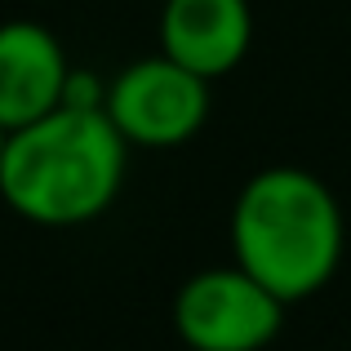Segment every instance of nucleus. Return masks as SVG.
Instances as JSON below:
<instances>
[{"label": "nucleus", "instance_id": "obj_1", "mask_svg": "<svg viewBox=\"0 0 351 351\" xmlns=\"http://www.w3.org/2000/svg\"><path fill=\"white\" fill-rule=\"evenodd\" d=\"M227 245L236 267L293 307L338 276L347 218L320 173L302 165H267L240 182L227 214Z\"/></svg>", "mask_w": 351, "mask_h": 351}, {"label": "nucleus", "instance_id": "obj_2", "mask_svg": "<svg viewBox=\"0 0 351 351\" xmlns=\"http://www.w3.org/2000/svg\"><path fill=\"white\" fill-rule=\"evenodd\" d=\"M134 147L107 112L58 107L27 129H14L0 160V200L23 223L67 232L98 223L116 205Z\"/></svg>", "mask_w": 351, "mask_h": 351}, {"label": "nucleus", "instance_id": "obj_3", "mask_svg": "<svg viewBox=\"0 0 351 351\" xmlns=\"http://www.w3.org/2000/svg\"><path fill=\"white\" fill-rule=\"evenodd\" d=\"M103 112L134 152H173L205 129L214 112V85L156 49L107 76Z\"/></svg>", "mask_w": 351, "mask_h": 351}, {"label": "nucleus", "instance_id": "obj_4", "mask_svg": "<svg viewBox=\"0 0 351 351\" xmlns=\"http://www.w3.org/2000/svg\"><path fill=\"white\" fill-rule=\"evenodd\" d=\"M285 311L263 280L236 263L200 267L173 293V334L187 351H267L285 329Z\"/></svg>", "mask_w": 351, "mask_h": 351}, {"label": "nucleus", "instance_id": "obj_5", "mask_svg": "<svg viewBox=\"0 0 351 351\" xmlns=\"http://www.w3.org/2000/svg\"><path fill=\"white\" fill-rule=\"evenodd\" d=\"M76 62L67 58L58 32L36 18L0 23V129L14 134L62 107L67 76Z\"/></svg>", "mask_w": 351, "mask_h": 351}, {"label": "nucleus", "instance_id": "obj_6", "mask_svg": "<svg viewBox=\"0 0 351 351\" xmlns=\"http://www.w3.org/2000/svg\"><path fill=\"white\" fill-rule=\"evenodd\" d=\"M156 49L214 85L254 49V9L249 0H165L156 18Z\"/></svg>", "mask_w": 351, "mask_h": 351}, {"label": "nucleus", "instance_id": "obj_7", "mask_svg": "<svg viewBox=\"0 0 351 351\" xmlns=\"http://www.w3.org/2000/svg\"><path fill=\"white\" fill-rule=\"evenodd\" d=\"M5 143H9V134H5V129H0V160H5Z\"/></svg>", "mask_w": 351, "mask_h": 351}]
</instances>
